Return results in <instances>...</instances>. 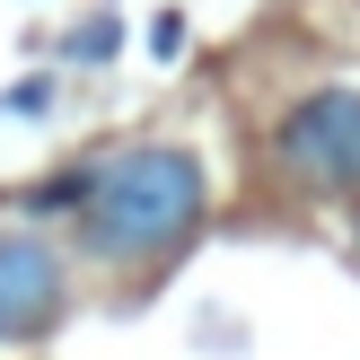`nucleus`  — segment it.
<instances>
[{"label": "nucleus", "instance_id": "423d86ee", "mask_svg": "<svg viewBox=\"0 0 360 360\" xmlns=\"http://www.w3.org/2000/svg\"><path fill=\"white\" fill-rule=\"evenodd\" d=\"M44 97H53V79H18L9 97H0V115H35V105H44Z\"/></svg>", "mask_w": 360, "mask_h": 360}, {"label": "nucleus", "instance_id": "f03ea898", "mask_svg": "<svg viewBox=\"0 0 360 360\" xmlns=\"http://www.w3.org/2000/svg\"><path fill=\"white\" fill-rule=\"evenodd\" d=\"M273 158L299 193H360V88H308L281 115Z\"/></svg>", "mask_w": 360, "mask_h": 360}, {"label": "nucleus", "instance_id": "7ed1b4c3", "mask_svg": "<svg viewBox=\"0 0 360 360\" xmlns=\"http://www.w3.org/2000/svg\"><path fill=\"white\" fill-rule=\"evenodd\" d=\"M70 316V255L44 229H0V352L44 343Z\"/></svg>", "mask_w": 360, "mask_h": 360}, {"label": "nucleus", "instance_id": "f257e3e1", "mask_svg": "<svg viewBox=\"0 0 360 360\" xmlns=\"http://www.w3.org/2000/svg\"><path fill=\"white\" fill-rule=\"evenodd\" d=\"M211 176L185 141H132V150L97 158L79 193V255L88 264H167L176 246L202 229Z\"/></svg>", "mask_w": 360, "mask_h": 360}, {"label": "nucleus", "instance_id": "20e7f679", "mask_svg": "<svg viewBox=\"0 0 360 360\" xmlns=\"http://www.w3.org/2000/svg\"><path fill=\"white\" fill-rule=\"evenodd\" d=\"M79 193H88V167H62V176H44L27 193V211H79Z\"/></svg>", "mask_w": 360, "mask_h": 360}, {"label": "nucleus", "instance_id": "39448f33", "mask_svg": "<svg viewBox=\"0 0 360 360\" xmlns=\"http://www.w3.org/2000/svg\"><path fill=\"white\" fill-rule=\"evenodd\" d=\"M115 35H123L115 18H88V27H70V44H62V53H70V62H105V53H115Z\"/></svg>", "mask_w": 360, "mask_h": 360}]
</instances>
